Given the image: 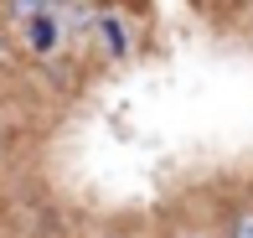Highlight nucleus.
Listing matches in <instances>:
<instances>
[{
  "label": "nucleus",
  "instance_id": "nucleus-1",
  "mask_svg": "<svg viewBox=\"0 0 253 238\" xmlns=\"http://www.w3.org/2000/svg\"><path fill=\"white\" fill-rule=\"evenodd\" d=\"M227 238H253V207H238V212H233V228H227Z\"/></svg>",
  "mask_w": 253,
  "mask_h": 238
},
{
  "label": "nucleus",
  "instance_id": "nucleus-2",
  "mask_svg": "<svg viewBox=\"0 0 253 238\" xmlns=\"http://www.w3.org/2000/svg\"><path fill=\"white\" fill-rule=\"evenodd\" d=\"M47 0H16V16H31V10H42Z\"/></svg>",
  "mask_w": 253,
  "mask_h": 238
},
{
  "label": "nucleus",
  "instance_id": "nucleus-3",
  "mask_svg": "<svg viewBox=\"0 0 253 238\" xmlns=\"http://www.w3.org/2000/svg\"><path fill=\"white\" fill-rule=\"evenodd\" d=\"M181 238H207V233H197V228H191V233H181Z\"/></svg>",
  "mask_w": 253,
  "mask_h": 238
},
{
  "label": "nucleus",
  "instance_id": "nucleus-4",
  "mask_svg": "<svg viewBox=\"0 0 253 238\" xmlns=\"http://www.w3.org/2000/svg\"><path fill=\"white\" fill-rule=\"evenodd\" d=\"M98 238H114V233H98Z\"/></svg>",
  "mask_w": 253,
  "mask_h": 238
}]
</instances>
